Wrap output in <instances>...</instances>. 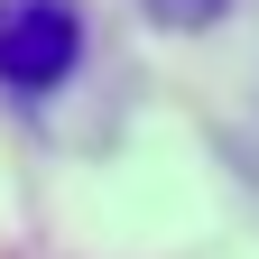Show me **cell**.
<instances>
[{
  "mask_svg": "<svg viewBox=\"0 0 259 259\" xmlns=\"http://www.w3.org/2000/svg\"><path fill=\"white\" fill-rule=\"evenodd\" d=\"M83 65V10L74 0H0V83L56 93Z\"/></svg>",
  "mask_w": 259,
  "mask_h": 259,
  "instance_id": "1",
  "label": "cell"
},
{
  "mask_svg": "<svg viewBox=\"0 0 259 259\" xmlns=\"http://www.w3.org/2000/svg\"><path fill=\"white\" fill-rule=\"evenodd\" d=\"M139 10H148L157 28H185V37H194V28H213L222 10H232V0H139Z\"/></svg>",
  "mask_w": 259,
  "mask_h": 259,
  "instance_id": "2",
  "label": "cell"
}]
</instances>
